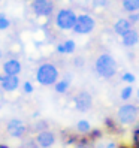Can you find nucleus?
<instances>
[{
  "mask_svg": "<svg viewBox=\"0 0 139 148\" xmlns=\"http://www.w3.org/2000/svg\"><path fill=\"white\" fill-rule=\"evenodd\" d=\"M87 136L90 138V141H91V142H97L99 139L103 136V132H102L100 129H91V132L87 135Z\"/></svg>",
  "mask_w": 139,
  "mask_h": 148,
  "instance_id": "obj_21",
  "label": "nucleus"
},
{
  "mask_svg": "<svg viewBox=\"0 0 139 148\" xmlns=\"http://www.w3.org/2000/svg\"><path fill=\"white\" fill-rule=\"evenodd\" d=\"M9 20L6 18L5 14H0V30H6L8 27H9Z\"/></svg>",
  "mask_w": 139,
  "mask_h": 148,
  "instance_id": "obj_25",
  "label": "nucleus"
},
{
  "mask_svg": "<svg viewBox=\"0 0 139 148\" xmlns=\"http://www.w3.org/2000/svg\"><path fill=\"white\" fill-rule=\"evenodd\" d=\"M31 11L38 16H49L54 12V3L53 0H33Z\"/></svg>",
  "mask_w": 139,
  "mask_h": 148,
  "instance_id": "obj_7",
  "label": "nucleus"
},
{
  "mask_svg": "<svg viewBox=\"0 0 139 148\" xmlns=\"http://www.w3.org/2000/svg\"><path fill=\"white\" fill-rule=\"evenodd\" d=\"M129 21L132 23V24H136V23H139V12H133V14H129Z\"/></svg>",
  "mask_w": 139,
  "mask_h": 148,
  "instance_id": "obj_27",
  "label": "nucleus"
},
{
  "mask_svg": "<svg viewBox=\"0 0 139 148\" xmlns=\"http://www.w3.org/2000/svg\"><path fill=\"white\" fill-rule=\"evenodd\" d=\"M34 139H36V142L39 144L40 148H51L55 144L57 136H55L54 132H51V130L48 129V130H43V132H39Z\"/></svg>",
  "mask_w": 139,
  "mask_h": 148,
  "instance_id": "obj_9",
  "label": "nucleus"
},
{
  "mask_svg": "<svg viewBox=\"0 0 139 148\" xmlns=\"http://www.w3.org/2000/svg\"><path fill=\"white\" fill-rule=\"evenodd\" d=\"M0 2H2V0H0Z\"/></svg>",
  "mask_w": 139,
  "mask_h": 148,
  "instance_id": "obj_37",
  "label": "nucleus"
},
{
  "mask_svg": "<svg viewBox=\"0 0 139 148\" xmlns=\"http://www.w3.org/2000/svg\"><path fill=\"white\" fill-rule=\"evenodd\" d=\"M0 58H2V51H0Z\"/></svg>",
  "mask_w": 139,
  "mask_h": 148,
  "instance_id": "obj_36",
  "label": "nucleus"
},
{
  "mask_svg": "<svg viewBox=\"0 0 139 148\" xmlns=\"http://www.w3.org/2000/svg\"><path fill=\"white\" fill-rule=\"evenodd\" d=\"M73 2H76L78 5H82V6H87L88 3H91V0H73Z\"/></svg>",
  "mask_w": 139,
  "mask_h": 148,
  "instance_id": "obj_30",
  "label": "nucleus"
},
{
  "mask_svg": "<svg viewBox=\"0 0 139 148\" xmlns=\"http://www.w3.org/2000/svg\"><path fill=\"white\" fill-rule=\"evenodd\" d=\"M105 129L112 135H118V133H121V130H123V126H121L117 120L108 117V118H105Z\"/></svg>",
  "mask_w": 139,
  "mask_h": 148,
  "instance_id": "obj_15",
  "label": "nucleus"
},
{
  "mask_svg": "<svg viewBox=\"0 0 139 148\" xmlns=\"http://www.w3.org/2000/svg\"><path fill=\"white\" fill-rule=\"evenodd\" d=\"M136 94H138V99H139V88H138V91H136Z\"/></svg>",
  "mask_w": 139,
  "mask_h": 148,
  "instance_id": "obj_35",
  "label": "nucleus"
},
{
  "mask_svg": "<svg viewBox=\"0 0 139 148\" xmlns=\"http://www.w3.org/2000/svg\"><path fill=\"white\" fill-rule=\"evenodd\" d=\"M20 148H40V147H39V144L36 142V139L30 138V139H27V141H25Z\"/></svg>",
  "mask_w": 139,
  "mask_h": 148,
  "instance_id": "obj_23",
  "label": "nucleus"
},
{
  "mask_svg": "<svg viewBox=\"0 0 139 148\" xmlns=\"http://www.w3.org/2000/svg\"><path fill=\"white\" fill-rule=\"evenodd\" d=\"M73 103H75V109L78 112H88L93 108V96L88 91H79L76 93V96L73 97Z\"/></svg>",
  "mask_w": 139,
  "mask_h": 148,
  "instance_id": "obj_6",
  "label": "nucleus"
},
{
  "mask_svg": "<svg viewBox=\"0 0 139 148\" xmlns=\"http://www.w3.org/2000/svg\"><path fill=\"white\" fill-rule=\"evenodd\" d=\"M132 94H133V87H132V85H126V87H123V88H121V91H120V99L124 100V102H127L130 97H132Z\"/></svg>",
  "mask_w": 139,
  "mask_h": 148,
  "instance_id": "obj_19",
  "label": "nucleus"
},
{
  "mask_svg": "<svg viewBox=\"0 0 139 148\" xmlns=\"http://www.w3.org/2000/svg\"><path fill=\"white\" fill-rule=\"evenodd\" d=\"M73 64H75V67H84V58L82 57H76V58H73Z\"/></svg>",
  "mask_w": 139,
  "mask_h": 148,
  "instance_id": "obj_29",
  "label": "nucleus"
},
{
  "mask_svg": "<svg viewBox=\"0 0 139 148\" xmlns=\"http://www.w3.org/2000/svg\"><path fill=\"white\" fill-rule=\"evenodd\" d=\"M96 27V20L88 14H79L78 15L76 24L73 27V33L76 34H90Z\"/></svg>",
  "mask_w": 139,
  "mask_h": 148,
  "instance_id": "obj_5",
  "label": "nucleus"
},
{
  "mask_svg": "<svg viewBox=\"0 0 139 148\" xmlns=\"http://www.w3.org/2000/svg\"><path fill=\"white\" fill-rule=\"evenodd\" d=\"M23 90H24V93H27V94L33 93V85H31V82L25 81V82L23 84Z\"/></svg>",
  "mask_w": 139,
  "mask_h": 148,
  "instance_id": "obj_28",
  "label": "nucleus"
},
{
  "mask_svg": "<svg viewBox=\"0 0 139 148\" xmlns=\"http://www.w3.org/2000/svg\"><path fill=\"white\" fill-rule=\"evenodd\" d=\"M93 8H105L108 5V0H91Z\"/></svg>",
  "mask_w": 139,
  "mask_h": 148,
  "instance_id": "obj_26",
  "label": "nucleus"
},
{
  "mask_svg": "<svg viewBox=\"0 0 139 148\" xmlns=\"http://www.w3.org/2000/svg\"><path fill=\"white\" fill-rule=\"evenodd\" d=\"M117 147H118V144H115L114 141H111V142H108L105 145V148H117Z\"/></svg>",
  "mask_w": 139,
  "mask_h": 148,
  "instance_id": "obj_32",
  "label": "nucleus"
},
{
  "mask_svg": "<svg viewBox=\"0 0 139 148\" xmlns=\"http://www.w3.org/2000/svg\"><path fill=\"white\" fill-rule=\"evenodd\" d=\"M0 84L5 91H15L20 85V78L16 75H3L0 76Z\"/></svg>",
  "mask_w": 139,
  "mask_h": 148,
  "instance_id": "obj_10",
  "label": "nucleus"
},
{
  "mask_svg": "<svg viewBox=\"0 0 139 148\" xmlns=\"http://www.w3.org/2000/svg\"><path fill=\"white\" fill-rule=\"evenodd\" d=\"M78 20V14L71 8H63L55 15V25L60 30H73Z\"/></svg>",
  "mask_w": 139,
  "mask_h": 148,
  "instance_id": "obj_4",
  "label": "nucleus"
},
{
  "mask_svg": "<svg viewBox=\"0 0 139 148\" xmlns=\"http://www.w3.org/2000/svg\"><path fill=\"white\" fill-rule=\"evenodd\" d=\"M75 129H76V133L78 135H88L90 132H91V124H90V121L88 120H79L76 123V126H75Z\"/></svg>",
  "mask_w": 139,
  "mask_h": 148,
  "instance_id": "obj_16",
  "label": "nucleus"
},
{
  "mask_svg": "<svg viewBox=\"0 0 139 148\" xmlns=\"http://www.w3.org/2000/svg\"><path fill=\"white\" fill-rule=\"evenodd\" d=\"M94 71H96V73L99 76L105 78V79H111L112 76H115V73L118 71L117 60L111 54L103 53L96 58V62H94Z\"/></svg>",
  "mask_w": 139,
  "mask_h": 148,
  "instance_id": "obj_1",
  "label": "nucleus"
},
{
  "mask_svg": "<svg viewBox=\"0 0 139 148\" xmlns=\"http://www.w3.org/2000/svg\"><path fill=\"white\" fill-rule=\"evenodd\" d=\"M6 130L12 138H24L27 135V126H25L21 120L18 118H12L9 123L6 124Z\"/></svg>",
  "mask_w": 139,
  "mask_h": 148,
  "instance_id": "obj_8",
  "label": "nucleus"
},
{
  "mask_svg": "<svg viewBox=\"0 0 139 148\" xmlns=\"http://www.w3.org/2000/svg\"><path fill=\"white\" fill-rule=\"evenodd\" d=\"M139 120V106L136 103H124L117 109V121L121 126H135Z\"/></svg>",
  "mask_w": 139,
  "mask_h": 148,
  "instance_id": "obj_3",
  "label": "nucleus"
},
{
  "mask_svg": "<svg viewBox=\"0 0 139 148\" xmlns=\"http://www.w3.org/2000/svg\"><path fill=\"white\" fill-rule=\"evenodd\" d=\"M133 29V24L129 21V18H118L114 24V32L115 34H118V36H124V34Z\"/></svg>",
  "mask_w": 139,
  "mask_h": 148,
  "instance_id": "obj_13",
  "label": "nucleus"
},
{
  "mask_svg": "<svg viewBox=\"0 0 139 148\" xmlns=\"http://www.w3.org/2000/svg\"><path fill=\"white\" fill-rule=\"evenodd\" d=\"M121 79L130 85V84H133V82L136 81V78H135V75H133L132 72H124L123 75H121Z\"/></svg>",
  "mask_w": 139,
  "mask_h": 148,
  "instance_id": "obj_24",
  "label": "nucleus"
},
{
  "mask_svg": "<svg viewBox=\"0 0 139 148\" xmlns=\"http://www.w3.org/2000/svg\"><path fill=\"white\" fill-rule=\"evenodd\" d=\"M94 148H105V145H102V144H99V145H94Z\"/></svg>",
  "mask_w": 139,
  "mask_h": 148,
  "instance_id": "obj_33",
  "label": "nucleus"
},
{
  "mask_svg": "<svg viewBox=\"0 0 139 148\" xmlns=\"http://www.w3.org/2000/svg\"><path fill=\"white\" fill-rule=\"evenodd\" d=\"M121 43H123V47L126 48H133L139 43V33L136 29H132L129 30L124 36H121Z\"/></svg>",
  "mask_w": 139,
  "mask_h": 148,
  "instance_id": "obj_11",
  "label": "nucleus"
},
{
  "mask_svg": "<svg viewBox=\"0 0 139 148\" xmlns=\"http://www.w3.org/2000/svg\"><path fill=\"white\" fill-rule=\"evenodd\" d=\"M33 130H34L36 133L43 132V130H48V121H45V120H40V121H38V123L33 126Z\"/></svg>",
  "mask_w": 139,
  "mask_h": 148,
  "instance_id": "obj_22",
  "label": "nucleus"
},
{
  "mask_svg": "<svg viewBox=\"0 0 139 148\" xmlns=\"http://www.w3.org/2000/svg\"><path fill=\"white\" fill-rule=\"evenodd\" d=\"M57 53H58V54H64V47H63V42L57 45Z\"/></svg>",
  "mask_w": 139,
  "mask_h": 148,
  "instance_id": "obj_31",
  "label": "nucleus"
},
{
  "mask_svg": "<svg viewBox=\"0 0 139 148\" xmlns=\"http://www.w3.org/2000/svg\"><path fill=\"white\" fill-rule=\"evenodd\" d=\"M71 78H72V75L67 73L63 79H58V81L55 82V85H54V90H55L58 94H64V93L69 90V87H71Z\"/></svg>",
  "mask_w": 139,
  "mask_h": 148,
  "instance_id": "obj_14",
  "label": "nucleus"
},
{
  "mask_svg": "<svg viewBox=\"0 0 139 148\" xmlns=\"http://www.w3.org/2000/svg\"><path fill=\"white\" fill-rule=\"evenodd\" d=\"M121 6L127 14L139 12V0H121Z\"/></svg>",
  "mask_w": 139,
  "mask_h": 148,
  "instance_id": "obj_17",
  "label": "nucleus"
},
{
  "mask_svg": "<svg viewBox=\"0 0 139 148\" xmlns=\"http://www.w3.org/2000/svg\"><path fill=\"white\" fill-rule=\"evenodd\" d=\"M58 76H60L58 69L53 63H42L39 64L38 71H36V81L45 87L55 85V82L58 81Z\"/></svg>",
  "mask_w": 139,
  "mask_h": 148,
  "instance_id": "obj_2",
  "label": "nucleus"
},
{
  "mask_svg": "<svg viewBox=\"0 0 139 148\" xmlns=\"http://www.w3.org/2000/svg\"><path fill=\"white\" fill-rule=\"evenodd\" d=\"M21 63L18 62L16 58H9L6 60V62L3 63V72L5 75H16L18 76V73L21 72Z\"/></svg>",
  "mask_w": 139,
  "mask_h": 148,
  "instance_id": "obj_12",
  "label": "nucleus"
},
{
  "mask_svg": "<svg viewBox=\"0 0 139 148\" xmlns=\"http://www.w3.org/2000/svg\"><path fill=\"white\" fill-rule=\"evenodd\" d=\"M130 147L139 148V124L132 129V136H130Z\"/></svg>",
  "mask_w": 139,
  "mask_h": 148,
  "instance_id": "obj_18",
  "label": "nucleus"
},
{
  "mask_svg": "<svg viewBox=\"0 0 139 148\" xmlns=\"http://www.w3.org/2000/svg\"><path fill=\"white\" fill-rule=\"evenodd\" d=\"M0 148H9V147L8 145H0Z\"/></svg>",
  "mask_w": 139,
  "mask_h": 148,
  "instance_id": "obj_34",
  "label": "nucleus"
},
{
  "mask_svg": "<svg viewBox=\"0 0 139 148\" xmlns=\"http://www.w3.org/2000/svg\"><path fill=\"white\" fill-rule=\"evenodd\" d=\"M63 47H64V54H73L75 49H76L75 40H72V39L64 40V42H63Z\"/></svg>",
  "mask_w": 139,
  "mask_h": 148,
  "instance_id": "obj_20",
  "label": "nucleus"
}]
</instances>
